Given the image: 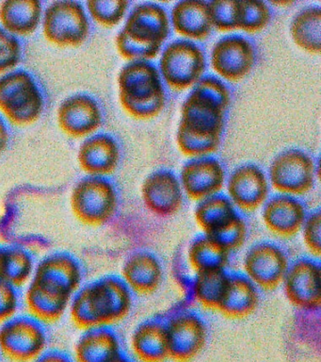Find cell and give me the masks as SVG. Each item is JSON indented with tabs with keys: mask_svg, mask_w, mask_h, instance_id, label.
<instances>
[{
	"mask_svg": "<svg viewBox=\"0 0 321 362\" xmlns=\"http://www.w3.org/2000/svg\"><path fill=\"white\" fill-rule=\"evenodd\" d=\"M259 305L258 288L244 274L229 273L218 313L225 318H248Z\"/></svg>",
	"mask_w": 321,
	"mask_h": 362,
	"instance_id": "obj_23",
	"label": "cell"
},
{
	"mask_svg": "<svg viewBox=\"0 0 321 362\" xmlns=\"http://www.w3.org/2000/svg\"><path fill=\"white\" fill-rule=\"evenodd\" d=\"M43 25L46 38L60 47L83 44L90 30L83 5L71 0L50 3L44 11Z\"/></svg>",
	"mask_w": 321,
	"mask_h": 362,
	"instance_id": "obj_11",
	"label": "cell"
},
{
	"mask_svg": "<svg viewBox=\"0 0 321 362\" xmlns=\"http://www.w3.org/2000/svg\"><path fill=\"white\" fill-rule=\"evenodd\" d=\"M109 362H133L132 359L129 358L128 355H126L125 353L122 352L120 355L115 356L114 358H112L111 361Z\"/></svg>",
	"mask_w": 321,
	"mask_h": 362,
	"instance_id": "obj_42",
	"label": "cell"
},
{
	"mask_svg": "<svg viewBox=\"0 0 321 362\" xmlns=\"http://www.w3.org/2000/svg\"><path fill=\"white\" fill-rule=\"evenodd\" d=\"M58 122L67 134L83 137L99 129L102 113L94 99L88 95H75L66 98L59 107Z\"/></svg>",
	"mask_w": 321,
	"mask_h": 362,
	"instance_id": "obj_20",
	"label": "cell"
},
{
	"mask_svg": "<svg viewBox=\"0 0 321 362\" xmlns=\"http://www.w3.org/2000/svg\"><path fill=\"white\" fill-rule=\"evenodd\" d=\"M35 259L27 249L16 245H2V281L16 288L29 284L35 269Z\"/></svg>",
	"mask_w": 321,
	"mask_h": 362,
	"instance_id": "obj_31",
	"label": "cell"
},
{
	"mask_svg": "<svg viewBox=\"0 0 321 362\" xmlns=\"http://www.w3.org/2000/svg\"><path fill=\"white\" fill-rule=\"evenodd\" d=\"M230 252L207 235L194 238L188 250V260L194 274L211 270H224Z\"/></svg>",
	"mask_w": 321,
	"mask_h": 362,
	"instance_id": "obj_29",
	"label": "cell"
},
{
	"mask_svg": "<svg viewBox=\"0 0 321 362\" xmlns=\"http://www.w3.org/2000/svg\"><path fill=\"white\" fill-rule=\"evenodd\" d=\"M20 307L18 288L0 281V325L18 315Z\"/></svg>",
	"mask_w": 321,
	"mask_h": 362,
	"instance_id": "obj_39",
	"label": "cell"
},
{
	"mask_svg": "<svg viewBox=\"0 0 321 362\" xmlns=\"http://www.w3.org/2000/svg\"><path fill=\"white\" fill-rule=\"evenodd\" d=\"M121 277L132 293L142 296H152L162 285V263L150 252H135L123 262Z\"/></svg>",
	"mask_w": 321,
	"mask_h": 362,
	"instance_id": "obj_21",
	"label": "cell"
},
{
	"mask_svg": "<svg viewBox=\"0 0 321 362\" xmlns=\"http://www.w3.org/2000/svg\"><path fill=\"white\" fill-rule=\"evenodd\" d=\"M281 285L284 296L295 308L305 311L320 310L321 267L318 260L301 257L289 263Z\"/></svg>",
	"mask_w": 321,
	"mask_h": 362,
	"instance_id": "obj_14",
	"label": "cell"
},
{
	"mask_svg": "<svg viewBox=\"0 0 321 362\" xmlns=\"http://www.w3.org/2000/svg\"><path fill=\"white\" fill-rule=\"evenodd\" d=\"M304 245L313 257L320 259L321 256V214L320 209L307 214L303 228Z\"/></svg>",
	"mask_w": 321,
	"mask_h": 362,
	"instance_id": "obj_37",
	"label": "cell"
},
{
	"mask_svg": "<svg viewBox=\"0 0 321 362\" xmlns=\"http://www.w3.org/2000/svg\"><path fill=\"white\" fill-rule=\"evenodd\" d=\"M293 41L301 49L310 54L321 51V8L308 6L298 11L290 25Z\"/></svg>",
	"mask_w": 321,
	"mask_h": 362,
	"instance_id": "obj_30",
	"label": "cell"
},
{
	"mask_svg": "<svg viewBox=\"0 0 321 362\" xmlns=\"http://www.w3.org/2000/svg\"><path fill=\"white\" fill-rule=\"evenodd\" d=\"M140 192L145 208L156 216H174L182 208L184 195L181 184L176 175L167 170L148 175Z\"/></svg>",
	"mask_w": 321,
	"mask_h": 362,
	"instance_id": "obj_18",
	"label": "cell"
},
{
	"mask_svg": "<svg viewBox=\"0 0 321 362\" xmlns=\"http://www.w3.org/2000/svg\"><path fill=\"white\" fill-rule=\"evenodd\" d=\"M21 57L18 40L4 28H0V74L13 69Z\"/></svg>",
	"mask_w": 321,
	"mask_h": 362,
	"instance_id": "obj_36",
	"label": "cell"
},
{
	"mask_svg": "<svg viewBox=\"0 0 321 362\" xmlns=\"http://www.w3.org/2000/svg\"><path fill=\"white\" fill-rule=\"evenodd\" d=\"M171 31L170 16L155 3L135 6L115 38L118 52L129 62H148L159 56Z\"/></svg>",
	"mask_w": 321,
	"mask_h": 362,
	"instance_id": "obj_4",
	"label": "cell"
},
{
	"mask_svg": "<svg viewBox=\"0 0 321 362\" xmlns=\"http://www.w3.org/2000/svg\"><path fill=\"white\" fill-rule=\"evenodd\" d=\"M33 362H75L68 354L60 349H47Z\"/></svg>",
	"mask_w": 321,
	"mask_h": 362,
	"instance_id": "obj_40",
	"label": "cell"
},
{
	"mask_svg": "<svg viewBox=\"0 0 321 362\" xmlns=\"http://www.w3.org/2000/svg\"><path fill=\"white\" fill-rule=\"evenodd\" d=\"M83 266L68 252H53L44 257L35 265L27 285L25 305L28 313L44 325L60 321L83 286Z\"/></svg>",
	"mask_w": 321,
	"mask_h": 362,
	"instance_id": "obj_2",
	"label": "cell"
},
{
	"mask_svg": "<svg viewBox=\"0 0 321 362\" xmlns=\"http://www.w3.org/2000/svg\"><path fill=\"white\" fill-rule=\"evenodd\" d=\"M42 14L38 0H5L0 3V22L11 34L27 35L37 28Z\"/></svg>",
	"mask_w": 321,
	"mask_h": 362,
	"instance_id": "obj_28",
	"label": "cell"
},
{
	"mask_svg": "<svg viewBox=\"0 0 321 362\" xmlns=\"http://www.w3.org/2000/svg\"><path fill=\"white\" fill-rule=\"evenodd\" d=\"M305 208L297 197L275 195L266 201L262 218L266 228L275 236L292 238L300 233L306 218Z\"/></svg>",
	"mask_w": 321,
	"mask_h": 362,
	"instance_id": "obj_19",
	"label": "cell"
},
{
	"mask_svg": "<svg viewBox=\"0 0 321 362\" xmlns=\"http://www.w3.org/2000/svg\"><path fill=\"white\" fill-rule=\"evenodd\" d=\"M171 24L174 30L184 38L202 41L212 30L208 2L204 0H182L174 6Z\"/></svg>",
	"mask_w": 321,
	"mask_h": 362,
	"instance_id": "obj_26",
	"label": "cell"
},
{
	"mask_svg": "<svg viewBox=\"0 0 321 362\" xmlns=\"http://www.w3.org/2000/svg\"><path fill=\"white\" fill-rule=\"evenodd\" d=\"M228 276L224 270H211L195 274L193 296L200 305L207 310H218L226 287Z\"/></svg>",
	"mask_w": 321,
	"mask_h": 362,
	"instance_id": "obj_32",
	"label": "cell"
},
{
	"mask_svg": "<svg viewBox=\"0 0 321 362\" xmlns=\"http://www.w3.org/2000/svg\"><path fill=\"white\" fill-rule=\"evenodd\" d=\"M247 231L246 223L243 218L239 216L228 228L211 238L221 243L225 249L232 253L233 251L241 249L244 245L245 240L247 239Z\"/></svg>",
	"mask_w": 321,
	"mask_h": 362,
	"instance_id": "obj_38",
	"label": "cell"
},
{
	"mask_svg": "<svg viewBox=\"0 0 321 362\" xmlns=\"http://www.w3.org/2000/svg\"><path fill=\"white\" fill-rule=\"evenodd\" d=\"M119 100L126 113L138 120H150L162 113L166 93L162 76L149 62H129L118 75Z\"/></svg>",
	"mask_w": 321,
	"mask_h": 362,
	"instance_id": "obj_5",
	"label": "cell"
},
{
	"mask_svg": "<svg viewBox=\"0 0 321 362\" xmlns=\"http://www.w3.org/2000/svg\"><path fill=\"white\" fill-rule=\"evenodd\" d=\"M272 11L261 0H236V23L238 30L247 33H258L269 25Z\"/></svg>",
	"mask_w": 321,
	"mask_h": 362,
	"instance_id": "obj_33",
	"label": "cell"
},
{
	"mask_svg": "<svg viewBox=\"0 0 321 362\" xmlns=\"http://www.w3.org/2000/svg\"><path fill=\"white\" fill-rule=\"evenodd\" d=\"M207 66L202 48L186 39L171 42L164 48L159 61V74L170 89L182 92L195 86Z\"/></svg>",
	"mask_w": 321,
	"mask_h": 362,
	"instance_id": "obj_7",
	"label": "cell"
},
{
	"mask_svg": "<svg viewBox=\"0 0 321 362\" xmlns=\"http://www.w3.org/2000/svg\"><path fill=\"white\" fill-rule=\"evenodd\" d=\"M231 103L226 85L205 76L194 86L181 107L176 144L186 157H210L218 151Z\"/></svg>",
	"mask_w": 321,
	"mask_h": 362,
	"instance_id": "obj_1",
	"label": "cell"
},
{
	"mask_svg": "<svg viewBox=\"0 0 321 362\" xmlns=\"http://www.w3.org/2000/svg\"><path fill=\"white\" fill-rule=\"evenodd\" d=\"M179 181L188 199L200 202L224 189L225 171L216 158H194L182 167Z\"/></svg>",
	"mask_w": 321,
	"mask_h": 362,
	"instance_id": "obj_17",
	"label": "cell"
},
{
	"mask_svg": "<svg viewBox=\"0 0 321 362\" xmlns=\"http://www.w3.org/2000/svg\"><path fill=\"white\" fill-rule=\"evenodd\" d=\"M81 168L92 177H104L116 170L120 160V149L111 136H91L81 144L78 154Z\"/></svg>",
	"mask_w": 321,
	"mask_h": 362,
	"instance_id": "obj_22",
	"label": "cell"
},
{
	"mask_svg": "<svg viewBox=\"0 0 321 362\" xmlns=\"http://www.w3.org/2000/svg\"><path fill=\"white\" fill-rule=\"evenodd\" d=\"M315 181V160L303 150H286L270 163L269 182L280 194L297 197L308 194Z\"/></svg>",
	"mask_w": 321,
	"mask_h": 362,
	"instance_id": "obj_10",
	"label": "cell"
},
{
	"mask_svg": "<svg viewBox=\"0 0 321 362\" xmlns=\"http://www.w3.org/2000/svg\"><path fill=\"white\" fill-rule=\"evenodd\" d=\"M286 252L270 242L253 245L245 254L244 274L258 288L272 291L280 287L289 269Z\"/></svg>",
	"mask_w": 321,
	"mask_h": 362,
	"instance_id": "obj_13",
	"label": "cell"
},
{
	"mask_svg": "<svg viewBox=\"0 0 321 362\" xmlns=\"http://www.w3.org/2000/svg\"><path fill=\"white\" fill-rule=\"evenodd\" d=\"M228 198L241 211L250 214L266 203L269 182L263 170L255 164H244L234 170L227 182Z\"/></svg>",
	"mask_w": 321,
	"mask_h": 362,
	"instance_id": "obj_16",
	"label": "cell"
},
{
	"mask_svg": "<svg viewBox=\"0 0 321 362\" xmlns=\"http://www.w3.org/2000/svg\"><path fill=\"white\" fill-rule=\"evenodd\" d=\"M8 141H9V133L4 121L0 119V155L6 149Z\"/></svg>",
	"mask_w": 321,
	"mask_h": 362,
	"instance_id": "obj_41",
	"label": "cell"
},
{
	"mask_svg": "<svg viewBox=\"0 0 321 362\" xmlns=\"http://www.w3.org/2000/svg\"><path fill=\"white\" fill-rule=\"evenodd\" d=\"M47 346L46 325L29 314L0 325V355L11 362H33Z\"/></svg>",
	"mask_w": 321,
	"mask_h": 362,
	"instance_id": "obj_9",
	"label": "cell"
},
{
	"mask_svg": "<svg viewBox=\"0 0 321 362\" xmlns=\"http://www.w3.org/2000/svg\"><path fill=\"white\" fill-rule=\"evenodd\" d=\"M236 0H213L208 2L211 25L222 33L235 31Z\"/></svg>",
	"mask_w": 321,
	"mask_h": 362,
	"instance_id": "obj_35",
	"label": "cell"
},
{
	"mask_svg": "<svg viewBox=\"0 0 321 362\" xmlns=\"http://www.w3.org/2000/svg\"><path fill=\"white\" fill-rule=\"evenodd\" d=\"M129 2L126 0H90L87 7L92 18L105 27H114L122 21Z\"/></svg>",
	"mask_w": 321,
	"mask_h": 362,
	"instance_id": "obj_34",
	"label": "cell"
},
{
	"mask_svg": "<svg viewBox=\"0 0 321 362\" xmlns=\"http://www.w3.org/2000/svg\"><path fill=\"white\" fill-rule=\"evenodd\" d=\"M1 250H2V245H0V281H2V277H1Z\"/></svg>",
	"mask_w": 321,
	"mask_h": 362,
	"instance_id": "obj_43",
	"label": "cell"
},
{
	"mask_svg": "<svg viewBox=\"0 0 321 362\" xmlns=\"http://www.w3.org/2000/svg\"><path fill=\"white\" fill-rule=\"evenodd\" d=\"M131 348L139 362H166L169 348L166 322L151 318L140 322L131 338Z\"/></svg>",
	"mask_w": 321,
	"mask_h": 362,
	"instance_id": "obj_24",
	"label": "cell"
},
{
	"mask_svg": "<svg viewBox=\"0 0 321 362\" xmlns=\"http://www.w3.org/2000/svg\"><path fill=\"white\" fill-rule=\"evenodd\" d=\"M43 107V96L30 74L19 70L0 76V110L13 123H32Z\"/></svg>",
	"mask_w": 321,
	"mask_h": 362,
	"instance_id": "obj_8",
	"label": "cell"
},
{
	"mask_svg": "<svg viewBox=\"0 0 321 362\" xmlns=\"http://www.w3.org/2000/svg\"><path fill=\"white\" fill-rule=\"evenodd\" d=\"M241 216L227 197L213 195L200 201L194 211V220L207 236H215Z\"/></svg>",
	"mask_w": 321,
	"mask_h": 362,
	"instance_id": "obj_27",
	"label": "cell"
},
{
	"mask_svg": "<svg viewBox=\"0 0 321 362\" xmlns=\"http://www.w3.org/2000/svg\"><path fill=\"white\" fill-rule=\"evenodd\" d=\"M133 305V293L122 277L108 274L81 286L72 298L69 315L80 330L112 327L125 320Z\"/></svg>",
	"mask_w": 321,
	"mask_h": 362,
	"instance_id": "obj_3",
	"label": "cell"
},
{
	"mask_svg": "<svg viewBox=\"0 0 321 362\" xmlns=\"http://www.w3.org/2000/svg\"><path fill=\"white\" fill-rule=\"evenodd\" d=\"M123 352L119 336L112 327L83 330L75 341V362H109Z\"/></svg>",
	"mask_w": 321,
	"mask_h": 362,
	"instance_id": "obj_25",
	"label": "cell"
},
{
	"mask_svg": "<svg viewBox=\"0 0 321 362\" xmlns=\"http://www.w3.org/2000/svg\"><path fill=\"white\" fill-rule=\"evenodd\" d=\"M169 361L191 362L207 345L208 331L201 316L190 310L180 311L166 321Z\"/></svg>",
	"mask_w": 321,
	"mask_h": 362,
	"instance_id": "obj_12",
	"label": "cell"
},
{
	"mask_svg": "<svg viewBox=\"0 0 321 362\" xmlns=\"http://www.w3.org/2000/svg\"><path fill=\"white\" fill-rule=\"evenodd\" d=\"M256 54L252 42L241 35L222 37L210 54L213 70L230 82L241 81L250 73Z\"/></svg>",
	"mask_w": 321,
	"mask_h": 362,
	"instance_id": "obj_15",
	"label": "cell"
},
{
	"mask_svg": "<svg viewBox=\"0 0 321 362\" xmlns=\"http://www.w3.org/2000/svg\"><path fill=\"white\" fill-rule=\"evenodd\" d=\"M74 216L91 228L106 225L118 208V195L114 184L106 178L92 177L78 181L70 197Z\"/></svg>",
	"mask_w": 321,
	"mask_h": 362,
	"instance_id": "obj_6",
	"label": "cell"
}]
</instances>
